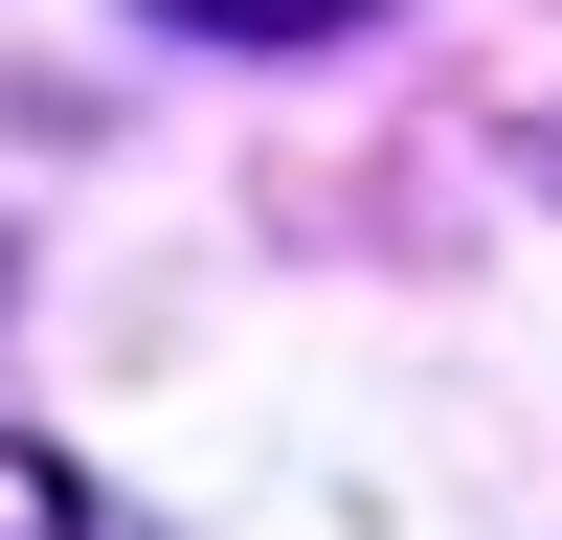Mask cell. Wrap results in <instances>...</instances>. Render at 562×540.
<instances>
[{
	"mask_svg": "<svg viewBox=\"0 0 562 540\" xmlns=\"http://www.w3.org/2000/svg\"><path fill=\"white\" fill-rule=\"evenodd\" d=\"M0 540H158V518H113L68 450H23V428H0Z\"/></svg>",
	"mask_w": 562,
	"mask_h": 540,
	"instance_id": "cell-1",
	"label": "cell"
},
{
	"mask_svg": "<svg viewBox=\"0 0 562 540\" xmlns=\"http://www.w3.org/2000/svg\"><path fill=\"white\" fill-rule=\"evenodd\" d=\"M158 23H203V45H338L360 0H158Z\"/></svg>",
	"mask_w": 562,
	"mask_h": 540,
	"instance_id": "cell-2",
	"label": "cell"
}]
</instances>
